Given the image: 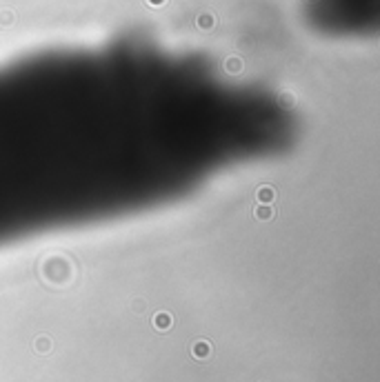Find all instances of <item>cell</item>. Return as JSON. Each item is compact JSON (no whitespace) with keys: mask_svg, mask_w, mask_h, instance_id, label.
<instances>
[{"mask_svg":"<svg viewBox=\"0 0 380 382\" xmlns=\"http://www.w3.org/2000/svg\"><path fill=\"white\" fill-rule=\"evenodd\" d=\"M274 198H276V191L272 189V187H260V189H258V200H260V202H272Z\"/></svg>","mask_w":380,"mask_h":382,"instance_id":"4","label":"cell"},{"mask_svg":"<svg viewBox=\"0 0 380 382\" xmlns=\"http://www.w3.org/2000/svg\"><path fill=\"white\" fill-rule=\"evenodd\" d=\"M36 351H38V354H49V351H51V340H49L47 336L36 338Z\"/></svg>","mask_w":380,"mask_h":382,"instance_id":"3","label":"cell"},{"mask_svg":"<svg viewBox=\"0 0 380 382\" xmlns=\"http://www.w3.org/2000/svg\"><path fill=\"white\" fill-rule=\"evenodd\" d=\"M171 325H174V318H171L169 311H158L154 316V327L158 331H167L171 329Z\"/></svg>","mask_w":380,"mask_h":382,"instance_id":"2","label":"cell"},{"mask_svg":"<svg viewBox=\"0 0 380 382\" xmlns=\"http://www.w3.org/2000/svg\"><path fill=\"white\" fill-rule=\"evenodd\" d=\"M192 356L196 360H207V358L211 356V344L207 340H198L192 344Z\"/></svg>","mask_w":380,"mask_h":382,"instance_id":"1","label":"cell"},{"mask_svg":"<svg viewBox=\"0 0 380 382\" xmlns=\"http://www.w3.org/2000/svg\"><path fill=\"white\" fill-rule=\"evenodd\" d=\"M256 216H258V218H269V216H272V209H269V207H260L258 211H256Z\"/></svg>","mask_w":380,"mask_h":382,"instance_id":"5","label":"cell"}]
</instances>
